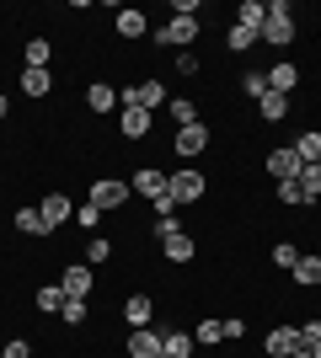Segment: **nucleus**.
Wrapping results in <instances>:
<instances>
[{
  "label": "nucleus",
  "instance_id": "1",
  "mask_svg": "<svg viewBox=\"0 0 321 358\" xmlns=\"http://www.w3.org/2000/svg\"><path fill=\"white\" fill-rule=\"evenodd\" d=\"M294 32H300V22H294L290 0H268V22H262V38H257V43H268V48H290V43H294Z\"/></svg>",
  "mask_w": 321,
  "mask_h": 358
},
{
  "label": "nucleus",
  "instance_id": "26",
  "mask_svg": "<svg viewBox=\"0 0 321 358\" xmlns=\"http://www.w3.org/2000/svg\"><path fill=\"white\" fill-rule=\"evenodd\" d=\"M241 96L262 102V96H268V70H252V64H246V70H241Z\"/></svg>",
  "mask_w": 321,
  "mask_h": 358
},
{
  "label": "nucleus",
  "instance_id": "21",
  "mask_svg": "<svg viewBox=\"0 0 321 358\" xmlns=\"http://www.w3.org/2000/svg\"><path fill=\"white\" fill-rule=\"evenodd\" d=\"M16 230H22V236H32V241H43V236H54V230H48V220H43V209H16Z\"/></svg>",
  "mask_w": 321,
  "mask_h": 358
},
{
  "label": "nucleus",
  "instance_id": "31",
  "mask_svg": "<svg viewBox=\"0 0 321 358\" xmlns=\"http://www.w3.org/2000/svg\"><path fill=\"white\" fill-rule=\"evenodd\" d=\"M38 310H43V315H59L64 310V289L59 284H43V289H38Z\"/></svg>",
  "mask_w": 321,
  "mask_h": 358
},
{
  "label": "nucleus",
  "instance_id": "40",
  "mask_svg": "<svg viewBox=\"0 0 321 358\" xmlns=\"http://www.w3.org/2000/svg\"><path fill=\"white\" fill-rule=\"evenodd\" d=\"M76 224H80V230H97V224H102V209H92V203H80V209H76Z\"/></svg>",
  "mask_w": 321,
  "mask_h": 358
},
{
  "label": "nucleus",
  "instance_id": "25",
  "mask_svg": "<svg viewBox=\"0 0 321 358\" xmlns=\"http://www.w3.org/2000/svg\"><path fill=\"white\" fill-rule=\"evenodd\" d=\"M166 113H171V123H177V129L199 123V102H193V96H171V102H166Z\"/></svg>",
  "mask_w": 321,
  "mask_h": 358
},
{
  "label": "nucleus",
  "instance_id": "33",
  "mask_svg": "<svg viewBox=\"0 0 321 358\" xmlns=\"http://www.w3.org/2000/svg\"><path fill=\"white\" fill-rule=\"evenodd\" d=\"M107 257H113V241H107V236H92V241H86V268H102Z\"/></svg>",
  "mask_w": 321,
  "mask_h": 358
},
{
  "label": "nucleus",
  "instance_id": "17",
  "mask_svg": "<svg viewBox=\"0 0 321 358\" xmlns=\"http://www.w3.org/2000/svg\"><path fill=\"white\" fill-rule=\"evenodd\" d=\"M294 86H300V64H294V59H278L273 70H268V91H278V96H290Z\"/></svg>",
  "mask_w": 321,
  "mask_h": 358
},
{
  "label": "nucleus",
  "instance_id": "27",
  "mask_svg": "<svg viewBox=\"0 0 321 358\" xmlns=\"http://www.w3.org/2000/svg\"><path fill=\"white\" fill-rule=\"evenodd\" d=\"M294 155H300L306 166H316L321 161V129H306V134L294 139Z\"/></svg>",
  "mask_w": 321,
  "mask_h": 358
},
{
  "label": "nucleus",
  "instance_id": "23",
  "mask_svg": "<svg viewBox=\"0 0 321 358\" xmlns=\"http://www.w3.org/2000/svg\"><path fill=\"white\" fill-rule=\"evenodd\" d=\"M257 118H262V123H284V118H290V96H278V91H268V96L257 102Z\"/></svg>",
  "mask_w": 321,
  "mask_h": 358
},
{
  "label": "nucleus",
  "instance_id": "19",
  "mask_svg": "<svg viewBox=\"0 0 321 358\" xmlns=\"http://www.w3.org/2000/svg\"><path fill=\"white\" fill-rule=\"evenodd\" d=\"M193 353H199L193 331H171L166 327V337H161V358H193Z\"/></svg>",
  "mask_w": 321,
  "mask_h": 358
},
{
  "label": "nucleus",
  "instance_id": "10",
  "mask_svg": "<svg viewBox=\"0 0 321 358\" xmlns=\"http://www.w3.org/2000/svg\"><path fill=\"white\" fill-rule=\"evenodd\" d=\"M150 321H155V299L150 294H129L123 299V327L129 331H145Z\"/></svg>",
  "mask_w": 321,
  "mask_h": 358
},
{
  "label": "nucleus",
  "instance_id": "16",
  "mask_svg": "<svg viewBox=\"0 0 321 358\" xmlns=\"http://www.w3.org/2000/svg\"><path fill=\"white\" fill-rule=\"evenodd\" d=\"M86 113H97V118H102V113H118V91L107 86V80H92V86H86Z\"/></svg>",
  "mask_w": 321,
  "mask_h": 358
},
{
  "label": "nucleus",
  "instance_id": "6",
  "mask_svg": "<svg viewBox=\"0 0 321 358\" xmlns=\"http://www.w3.org/2000/svg\"><path fill=\"white\" fill-rule=\"evenodd\" d=\"M209 145H214V134H209V123L199 118V123H187V129H177V145H171V150H177L183 161H199Z\"/></svg>",
  "mask_w": 321,
  "mask_h": 358
},
{
  "label": "nucleus",
  "instance_id": "35",
  "mask_svg": "<svg viewBox=\"0 0 321 358\" xmlns=\"http://www.w3.org/2000/svg\"><path fill=\"white\" fill-rule=\"evenodd\" d=\"M294 262H300V246H294V241H278V246H273V268H284V273H290Z\"/></svg>",
  "mask_w": 321,
  "mask_h": 358
},
{
  "label": "nucleus",
  "instance_id": "3",
  "mask_svg": "<svg viewBox=\"0 0 321 358\" xmlns=\"http://www.w3.org/2000/svg\"><path fill=\"white\" fill-rule=\"evenodd\" d=\"M199 32H204L199 16H171V22L155 27V48H193V43H199Z\"/></svg>",
  "mask_w": 321,
  "mask_h": 358
},
{
  "label": "nucleus",
  "instance_id": "15",
  "mask_svg": "<svg viewBox=\"0 0 321 358\" xmlns=\"http://www.w3.org/2000/svg\"><path fill=\"white\" fill-rule=\"evenodd\" d=\"M262 348H268V358H290L294 348H300V327H273L262 337Z\"/></svg>",
  "mask_w": 321,
  "mask_h": 358
},
{
  "label": "nucleus",
  "instance_id": "2",
  "mask_svg": "<svg viewBox=\"0 0 321 358\" xmlns=\"http://www.w3.org/2000/svg\"><path fill=\"white\" fill-rule=\"evenodd\" d=\"M166 193L177 198V209H187V203H204V193H209V177H204L199 166H183V171H171V177H166Z\"/></svg>",
  "mask_w": 321,
  "mask_h": 358
},
{
  "label": "nucleus",
  "instance_id": "9",
  "mask_svg": "<svg viewBox=\"0 0 321 358\" xmlns=\"http://www.w3.org/2000/svg\"><path fill=\"white\" fill-rule=\"evenodd\" d=\"M113 27H118V38H123V43H139V38L150 32V16L139 11V6H123V11L113 16Z\"/></svg>",
  "mask_w": 321,
  "mask_h": 358
},
{
  "label": "nucleus",
  "instance_id": "22",
  "mask_svg": "<svg viewBox=\"0 0 321 358\" xmlns=\"http://www.w3.org/2000/svg\"><path fill=\"white\" fill-rule=\"evenodd\" d=\"M262 22H268V6H262V0H241L236 27H246V32H257V38H262Z\"/></svg>",
  "mask_w": 321,
  "mask_h": 358
},
{
  "label": "nucleus",
  "instance_id": "36",
  "mask_svg": "<svg viewBox=\"0 0 321 358\" xmlns=\"http://www.w3.org/2000/svg\"><path fill=\"white\" fill-rule=\"evenodd\" d=\"M220 331L225 343H246V315H220Z\"/></svg>",
  "mask_w": 321,
  "mask_h": 358
},
{
  "label": "nucleus",
  "instance_id": "18",
  "mask_svg": "<svg viewBox=\"0 0 321 358\" xmlns=\"http://www.w3.org/2000/svg\"><path fill=\"white\" fill-rule=\"evenodd\" d=\"M290 278H294L300 289H316V284H321V252H300V262L290 268Z\"/></svg>",
  "mask_w": 321,
  "mask_h": 358
},
{
  "label": "nucleus",
  "instance_id": "5",
  "mask_svg": "<svg viewBox=\"0 0 321 358\" xmlns=\"http://www.w3.org/2000/svg\"><path fill=\"white\" fill-rule=\"evenodd\" d=\"M262 166H268V177H273V182H300V171H306V161L294 155V145H273Z\"/></svg>",
  "mask_w": 321,
  "mask_h": 358
},
{
  "label": "nucleus",
  "instance_id": "38",
  "mask_svg": "<svg viewBox=\"0 0 321 358\" xmlns=\"http://www.w3.org/2000/svg\"><path fill=\"white\" fill-rule=\"evenodd\" d=\"M150 214H155V224H161V220H177V198H171V193H161V198L150 203Z\"/></svg>",
  "mask_w": 321,
  "mask_h": 358
},
{
  "label": "nucleus",
  "instance_id": "43",
  "mask_svg": "<svg viewBox=\"0 0 321 358\" xmlns=\"http://www.w3.org/2000/svg\"><path fill=\"white\" fill-rule=\"evenodd\" d=\"M290 358H311V348H294V353H290Z\"/></svg>",
  "mask_w": 321,
  "mask_h": 358
},
{
  "label": "nucleus",
  "instance_id": "30",
  "mask_svg": "<svg viewBox=\"0 0 321 358\" xmlns=\"http://www.w3.org/2000/svg\"><path fill=\"white\" fill-rule=\"evenodd\" d=\"M48 59H54V43H48V38H32L27 43V70H48Z\"/></svg>",
  "mask_w": 321,
  "mask_h": 358
},
{
  "label": "nucleus",
  "instance_id": "29",
  "mask_svg": "<svg viewBox=\"0 0 321 358\" xmlns=\"http://www.w3.org/2000/svg\"><path fill=\"white\" fill-rule=\"evenodd\" d=\"M273 198L284 209H306V187H300V182H273Z\"/></svg>",
  "mask_w": 321,
  "mask_h": 358
},
{
  "label": "nucleus",
  "instance_id": "4",
  "mask_svg": "<svg viewBox=\"0 0 321 358\" xmlns=\"http://www.w3.org/2000/svg\"><path fill=\"white\" fill-rule=\"evenodd\" d=\"M129 182H118V177H97L92 187H86V203H92V209H102V214H113V209H123V203H129Z\"/></svg>",
  "mask_w": 321,
  "mask_h": 358
},
{
  "label": "nucleus",
  "instance_id": "24",
  "mask_svg": "<svg viewBox=\"0 0 321 358\" xmlns=\"http://www.w3.org/2000/svg\"><path fill=\"white\" fill-rule=\"evenodd\" d=\"M22 91H27L32 102H43L48 91H54V75L48 70H22Z\"/></svg>",
  "mask_w": 321,
  "mask_h": 358
},
{
  "label": "nucleus",
  "instance_id": "14",
  "mask_svg": "<svg viewBox=\"0 0 321 358\" xmlns=\"http://www.w3.org/2000/svg\"><path fill=\"white\" fill-rule=\"evenodd\" d=\"M161 257H166V262H177V268H183V262H193V257H199V241L187 236V230H171V236L161 241Z\"/></svg>",
  "mask_w": 321,
  "mask_h": 358
},
{
  "label": "nucleus",
  "instance_id": "32",
  "mask_svg": "<svg viewBox=\"0 0 321 358\" xmlns=\"http://www.w3.org/2000/svg\"><path fill=\"white\" fill-rule=\"evenodd\" d=\"M225 48H230V54H252V48H257V32L230 27V32H225Z\"/></svg>",
  "mask_w": 321,
  "mask_h": 358
},
{
  "label": "nucleus",
  "instance_id": "11",
  "mask_svg": "<svg viewBox=\"0 0 321 358\" xmlns=\"http://www.w3.org/2000/svg\"><path fill=\"white\" fill-rule=\"evenodd\" d=\"M38 209H43L48 230H59V224H70V220H76V203H70V198H64L59 187H48V193H43V203H38Z\"/></svg>",
  "mask_w": 321,
  "mask_h": 358
},
{
  "label": "nucleus",
  "instance_id": "28",
  "mask_svg": "<svg viewBox=\"0 0 321 358\" xmlns=\"http://www.w3.org/2000/svg\"><path fill=\"white\" fill-rule=\"evenodd\" d=\"M193 343H199V348H214V343H225V331H220V315H204L199 327H193Z\"/></svg>",
  "mask_w": 321,
  "mask_h": 358
},
{
  "label": "nucleus",
  "instance_id": "8",
  "mask_svg": "<svg viewBox=\"0 0 321 358\" xmlns=\"http://www.w3.org/2000/svg\"><path fill=\"white\" fill-rule=\"evenodd\" d=\"M161 337H166V327H145V331H129V343H123V353H129V358H161Z\"/></svg>",
  "mask_w": 321,
  "mask_h": 358
},
{
  "label": "nucleus",
  "instance_id": "45",
  "mask_svg": "<svg viewBox=\"0 0 321 358\" xmlns=\"http://www.w3.org/2000/svg\"><path fill=\"white\" fill-rule=\"evenodd\" d=\"M6 113H11V102H6V96H0V118H6Z\"/></svg>",
  "mask_w": 321,
  "mask_h": 358
},
{
  "label": "nucleus",
  "instance_id": "7",
  "mask_svg": "<svg viewBox=\"0 0 321 358\" xmlns=\"http://www.w3.org/2000/svg\"><path fill=\"white\" fill-rule=\"evenodd\" d=\"M129 193L145 198V203H155V198L166 193V171H155V166H139L134 177H129Z\"/></svg>",
  "mask_w": 321,
  "mask_h": 358
},
{
  "label": "nucleus",
  "instance_id": "44",
  "mask_svg": "<svg viewBox=\"0 0 321 358\" xmlns=\"http://www.w3.org/2000/svg\"><path fill=\"white\" fill-rule=\"evenodd\" d=\"M311 358H321V337H316V343H311Z\"/></svg>",
  "mask_w": 321,
  "mask_h": 358
},
{
  "label": "nucleus",
  "instance_id": "42",
  "mask_svg": "<svg viewBox=\"0 0 321 358\" xmlns=\"http://www.w3.org/2000/svg\"><path fill=\"white\" fill-rule=\"evenodd\" d=\"M321 337V321H300V348H311Z\"/></svg>",
  "mask_w": 321,
  "mask_h": 358
},
{
  "label": "nucleus",
  "instance_id": "37",
  "mask_svg": "<svg viewBox=\"0 0 321 358\" xmlns=\"http://www.w3.org/2000/svg\"><path fill=\"white\" fill-rule=\"evenodd\" d=\"M86 315H92V305H86V299H64V310H59V321H70V327H80V321H86Z\"/></svg>",
  "mask_w": 321,
  "mask_h": 358
},
{
  "label": "nucleus",
  "instance_id": "39",
  "mask_svg": "<svg viewBox=\"0 0 321 358\" xmlns=\"http://www.w3.org/2000/svg\"><path fill=\"white\" fill-rule=\"evenodd\" d=\"M177 75H199V54H193V48H177Z\"/></svg>",
  "mask_w": 321,
  "mask_h": 358
},
{
  "label": "nucleus",
  "instance_id": "34",
  "mask_svg": "<svg viewBox=\"0 0 321 358\" xmlns=\"http://www.w3.org/2000/svg\"><path fill=\"white\" fill-rule=\"evenodd\" d=\"M300 187H306V209H311V203H316V198H321V161L300 171Z\"/></svg>",
  "mask_w": 321,
  "mask_h": 358
},
{
  "label": "nucleus",
  "instance_id": "13",
  "mask_svg": "<svg viewBox=\"0 0 321 358\" xmlns=\"http://www.w3.org/2000/svg\"><path fill=\"white\" fill-rule=\"evenodd\" d=\"M59 289H64V299H92L97 273H92V268H64V273H59Z\"/></svg>",
  "mask_w": 321,
  "mask_h": 358
},
{
  "label": "nucleus",
  "instance_id": "20",
  "mask_svg": "<svg viewBox=\"0 0 321 358\" xmlns=\"http://www.w3.org/2000/svg\"><path fill=\"white\" fill-rule=\"evenodd\" d=\"M166 102L171 96H166V86H161V75H145V80H139V107H145V113H161Z\"/></svg>",
  "mask_w": 321,
  "mask_h": 358
},
{
  "label": "nucleus",
  "instance_id": "12",
  "mask_svg": "<svg viewBox=\"0 0 321 358\" xmlns=\"http://www.w3.org/2000/svg\"><path fill=\"white\" fill-rule=\"evenodd\" d=\"M150 123H155V113H145V107H118V134L123 139H150Z\"/></svg>",
  "mask_w": 321,
  "mask_h": 358
},
{
  "label": "nucleus",
  "instance_id": "41",
  "mask_svg": "<svg viewBox=\"0 0 321 358\" xmlns=\"http://www.w3.org/2000/svg\"><path fill=\"white\" fill-rule=\"evenodd\" d=\"M0 358H32V343L27 337H11V343L0 348Z\"/></svg>",
  "mask_w": 321,
  "mask_h": 358
}]
</instances>
